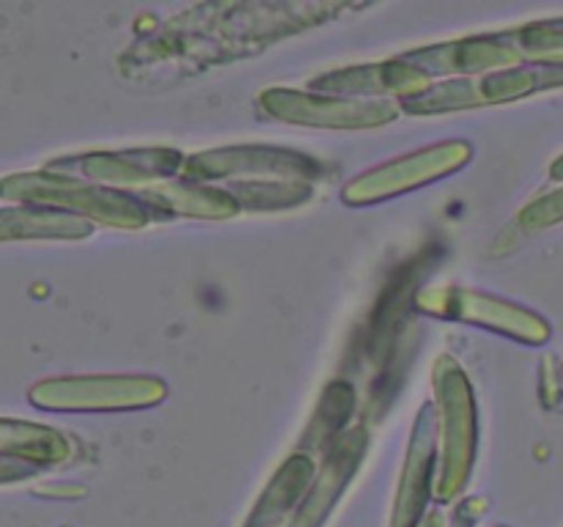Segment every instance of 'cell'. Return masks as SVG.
<instances>
[{"mask_svg":"<svg viewBox=\"0 0 563 527\" xmlns=\"http://www.w3.org/2000/svg\"><path fill=\"white\" fill-rule=\"evenodd\" d=\"M187 157L176 148H124V152H88L58 157L47 170L102 187L143 184L152 179H170L185 170Z\"/></svg>","mask_w":563,"mask_h":527,"instance_id":"obj_9","label":"cell"},{"mask_svg":"<svg viewBox=\"0 0 563 527\" xmlns=\"http://www.w3.org/2000/svg\"><path fill=\"white\" fill-rule=\"evenodd\" d=\"M418 527H443V514H440V511H429Z\"/></svg>","mask_w":563,"mask_h":527,"instance_id":"obj_23","label":"cell"},{"mask_svg":"<svg viewBox=\"0 0 563 527\" xmlns=\"http://www.w3.org/2000/svg\"><path fill=\"white\" fill-rule=\"evenodd\" d=\"M517 223L526 231H542L550 228V225L563 223V187L537 198L533 203H528V206L517 214Z\"/></svg>","mask_w":563,"mask_h":527,"instance_id":"obj_21","label":"cell"},{"mask_svg":"<svg viewBox=\"0 0 563 527\" xmlns=\"http://www.w3.org/2000/svg\"><path fill=\"white\" fill-rule=\"evenodd\" d=\"M168 388L157 377H60L44 379L27 390L36 410L49 412H130L163 404Z\"/></svg>","mask_w":563,"mask_h":527,"instance_id":"obj_4","label":"cell"},{"mask_svg":"<svg viewBox=\"0 0 563 527\" xmlns=\"http://www.w3.org/2000/svg\"><path fill=\"white\" fill-rule=\"evenodd\" d=\"M317 464L313 456L295 453L278 467L273 481L262 492L258 503L253 505L251 516L242 527H278L289 511H297L306 500L308 489H311L313 478H317Z\"/></svg>","mask_w":563,"mask_h":527,"instance_id":"obj_16","label":"cell"},{"mask_svg":"<svg viewBox=\"0 0 563 527\" xmlns=\"http://www.w3.org/2000/svg\"><path fill=\"white\" fill-rule=\"evenodd\" d=\"M352 412H355V388L344 379L328 384L306 434H302V450L308 456L319 453V450L328 453L346 434V421L352 417Z\"/></svg>","mask_w":563,"mask_h":527,"instance_id":"obj_19","label":"cell"},{"mask_svg":"<svg viewBox=\"0 0 563 527\" xmlns=\"http://www.w3.org/2000/svg\"><path fill=\"white\" fill-rule=\"evenodd\" d=\"M427 88H432V77L412 66L410 60L394 58L379 60V64H357L344 66V69L319 75L311 82V91L330 93V97H350V99H383L418 97Z\"/></svg>","mask_w":563,"mask_h":527,"instance_id":"obj_12","label":"cell"},{"mask_svg":"<svg viewBox=\"0 0 563 527\" xmlns=\"http://www.w3.org/2000/svg\"><path fill=\"white\" fill-rule=\"evenodd\" d=\"M368 448L366 428H350L333 448L324 453L322 467H319L317 478H313L311 489H308L306 500L297 508L291 527H322L328 522L330 511L346 492L350 481L355 478L357 467H361L363 456Z\"/></svg>","mask_w":563,"mask_h":527,"instance_id":"obj_13","label":"cell"},{"mask_svg":"<svg viewBox=\"0 0 563 527\" xmlns=\"http://www.w3.org/2000/svg\"><path fill=\"white\" fill-rule=\"evenodd\" d=\"M473 511L467 508V505H460V508L454 511V519H451V527H473Z\"/></svg>","mask_w":563,"mask_h":527,"instance_id":"obj_22","label":"cell"},{"mask_svg":"<svg viewBox=\"0 0 563 527\" xmlns=\"http://www.w3.org/2000/svg\"><path fill=\"white\" fill-rule=\"evenodd\" d=\"M324 173V165L311 154L286 146H264V143H245V146H223L187 157L181 179L209 184L220 179L242 181H317Z\"/></svg>","mask_w":563,"mask_h":527,"instance_id":"obj_5","label":"cell"},{"mask_svg":"<svg viewBox=\"0 0 563 527\" xmlns=\"http://www.w3.org/2000/svg\"><path fill=\"white\" fill-rule=\"evenodd\" d=\"M5 201H20L22 206H47L77 217L97 220L113 228H143L152 223L154 212L132 192L113 190V187L91 184L75 176L38 170V173H14L3 179Z\"/></svg>","mask_w":563,"mask_h":527,"instance_id":"obj_1","label":"cell"},{"mask_svg":"<svg viewBox=\"0 0 563 527\" xmlns=\"http://www.w3.org/2000/svg\"><path fill=\"white\" fill-rule=\"evenodd\" d=\"M229 192L240 203V209H251V212H280V209H295L313 198L311 181L284 179L236 181L229 187Z\"/></svg>","mask_w":563,"mask_h":527,"instance_id":"obj_20","label":"cell"},{"mask_svg":"<svg viewBox=\"0 0 563 527\" xmlns=\"http://www.w3.org/2000/svg\"><path fill=\"white\" fill-rule=\"evenodd\" d=\"M418 66L421 71L432 75H460V77H484L493 71L517 69L526 66L520 49L511 42V33H493V36H471L460 42L429 44V47L412 49L401 55Z\"/></svg>","mask_w":563,"mask_h":527,"instance_id":"obj_10","label":"cell"},{"mask_svg":"<svg viewBox=\"0 0 563 527\" xmlns=\"http://www.w3.org/2000/svg\"><path fill=\"white\" fill-rule=\"evenodd\" d=\"M267 115L297 126L317 130H377L399 119L401 104L394 99H350L330 97L317 91H295V88H267L258 97Z\"/></svg>","mask_w":563,"mask_h":527,"instance_id":"obj_7","label":"cell"},{"mask_svg":"<svg viewBox=\"0 0 563 527\" xmlns=\"http://www.w3.org/2000/svg\"><path fill=\"white\" fill-rule=\"evenodd\" d=\"M69 456V439L55 431V428L11 421V417L0 423V459H14L25 464L27 470L38 472L42 467L64 464Z\"/></svg>","mask_w":563,"mask_h":527,"instance_id":"obj_17","label":"cell"},{"mask_svg":"<svg viewBox=\"0 0 563 527\" xmlns=\"http://www.w3.org/2000/svg\"><path fill=\"white\" fill-rule=\"evenodd\" d=\"M550 88H563V66H517L484 77H454L438 82L418 97L405 99L401 110L412 115H438L454 110L489 108V104L517 102Z\"/></svg>","mask_w":563,"mask_h":527,"instance_id":"obj_3","label":"cell"},{"mask_svg":"<svg viewBox=\"0 0 563 527\" xmlns=\"http://www.w3.org/2000/svg\"><path fill=\"white\" fill-rule=\"evenodd\" d=\"M429 264H432V258H429V253H423V256L407 261L385 285L383 296L374 307L372 327H368V357L374 362H385L388 357H394L396 333H399L407 307L416 305V289L423 274H427Z\"/></svg>","mask_w":563,"mask_h":527,"instance_id":"obj_15","label":"cell"},{"mask_svg":"<svg viewBox=\"0 0 563 527\" xmlns=\"http://www.w3.org/2000/svg\"><path fill=\"white\" fill-rule=\"evenodd\" d=\"M434 390H438V475L434 500L451 503L465 492L476 461L478 423L476 399L471 382L454 357L434 362Z\"/></svg>","mask_w":563,"mask_h":527,"instance_id":"obj_2","label":"cell"},{"mask_svg":"<svg viewBox=\"0 0 563 527\" xmlns=\"http://www.w3.org/2000/svg\"><path fill=\"white\" fill-rule=\"evenodd\" d=\"M416 307L429 313V316L454 318V322L487 327L493 333L509 335V338L520 340V344L542 346L553 335L550 322L539 316V313L473 289H427L418 294Z\"/></svg>","mask_w":563,"mask_h":527,"instance_id":"obj_8","label":"cell"},{"mask_svg":"<svg viewBox=\"0 0 563 527\" xmlns=\"http://www.w3.org/2000/svg\"><path fill=\"white\" fill-rule=\"evenodd\" d=\"M473 159V146L465 141H443L412 152L407 157L390 159L379 168L366 170L341 190L346 206H368V203L399 198L405 192L427 187L432 181L445 179L454 170L465 168Z\"/></svg>","mask_w":563,"mask_h":527,"instance_id":"obj_6","label":"cell"},{"mask_svg":"<svg viewBox=\"0 0 563 527\" xmlns=\"http://www.w3.org/2000/svg\"><path fill=\"white\" fill-rule=\"evenodd\" d=\"M561 379H563V366H561Z\"/></svg>","mask_w":563,"mask_h":527,"instance_id":"obj_24","label":"cell"},{"mask_svg":"<svg viewBox=\"0 0 563 527\" xmlns=\"http://www.w3.org/2000/svg\"><path fill=\"white\" fill-rule=\"evenodd\" d=\"M434 475H438V417H434V404H423L412 423L390 527L421 525L429 497L434 494Z\"/></svg>","mask_w":563,"mask_h":527,"instance_id":"obj_11","label":"cell"},{"mask_svg":"<svg viewBox=\"0 0 563 527\" xmlns=\"http://www.w3.org/2000/svg\"><path fill=\"white\" fill-rule=\"evenodd\" d=\"M93 223L47 206H5L0 212V239H88Z\"/></svg>","mask_w":563,"mask_h":527,"instance_id":"obj_18","label":"cell"},{"mask_svg":"<svg viewBox=\"0 0 563 527\" xmlns=\"http://www.w3.org/2000/svg\"><path fill=\"white\" fill-rule=\"evenodd\" d=\"M143 203L154 212L157 220L168 217H198V220H231L240 214V203L231 198L229 190L198 181H165V184L146 187L135 192Z\"/></svg>","mask_w":563,"mask_h":527,"instance_id":"obj_14","label":"cell"}]
</instances>
